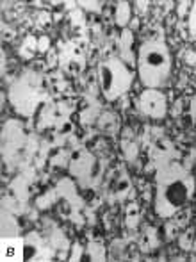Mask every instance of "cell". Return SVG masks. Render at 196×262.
Returning a JSON list of instances; mask_svg holds the SVG:
<instances>
[{
  "mask_svg": "<svg viewBox=\"0 0 196 262\" xmlns=\"http://www.w3.org/2000/svg\"><path fill=\"white\" fill-rule=\"evenodd\" d=\"M196 191V180L182 162L173 161L155 169V198L154 210L159 217L175 216L189 204Z\"/></svg>",
  "mask_w": 196,
  "mask_h": 262,
  "instance_id": "1",
  "label": "cell"
},
{
  "mask_svg": "<svg viewBox=\"0 0 196 262\" xmlns=\"http://www.w3.org/2000/svg\"><path fill=\"white\" fill-rule=\"evenodd\" d=\"M130 18H132V6H130V2H125V0H120V2H116L114 20H116L118 27L127 29V25L130 24Z\"/></svg>",
  "mask_w": 196,
  "mask_h": 262,
  "instance_id": "16",
  "label": "cell"
},
{
  "mask_svg": "<svg viewBox=\"0 0 196 262\" xmlns=\"http://www.w3.org/2000/svg\"><path fill=\"white\" fill-rule=\"evenodd\" d=\"M20 232V225L14 214H9L6 209L2 212V237H14Z\"/></svg>",
  "mask_w": 196,
  "mask_h": 262,
  "instance_id": "18",
  "label": "cell"
},
{
  "mask_svg": "<svg viewBox=\"0 0 196 262\" xmlns=\"http://www.w3.org/2000/svg\"><path fill=\"white\" fill-rule=\"evenodd\" d=\"M24 241L18 235L14 237H2V260H21L24 259Z\"/></svg>",
  "mask_w": 196,
  "mask_h": 262,
  "instance_id": "12",
  "label": "cell"
},
{
  "mask_svg": "<svg viewBox=\"0 0 196 262\" xmlns=\"http://www.w3.org/2000/svg\"><path fill=\"white\" fill-rule=\"evenodd\" d=\"M164 230H166V239H168V241H171V239H175L177 230H179V225L168 221V223H166V227H164Z\"/></svg>",
  "mask_w": 196,
  "mask_h": 262,
  "instance_id": "26",
  "label": "cell"
},
{
  "mask_svg": "<svg viewBox=\"0 0 196 262\" xmlns=\"http://www.w3.org/2000/svg\"><path fill=\"white\" fill-rule=\"evenodd\" d=\"M70 175L79 182L80 187L84 189H93L97 184H100L103 175V166L98 157H95L90 150L77 148L70 156L68 161Z\"/></svg>",
  "mask_w": 196,
  "mask_h": 262,
  "instance_id": "5",
  "label": "cell"
},
{
  "mask_svg": "<svg viewBox=\"0 0 196 262\" xmlns=\"http://www.w3.org/2000/svg\"><path fill=\"white\" fill-rule=\"evenodd\" d=\"M130 189H132V182H130V177L128 173H120V177L116 179L114 182V198L118 202H125V198L130 194Z\"/></svg>",
  "mask_w": 196,
  "mask_h": 262,
  "instance_id": "17",
  "label": "cell"
},
{
  "mask_svg": "<svg viewBox=\"0 0 196 262\" xmlns=\"http://www.w3.org/2000/svg\"><path fill=\"white\" fill-rule=\"evenodd\" d=\"M59 61H61V66L64 72L68 73H80L86 66V57H84V52L73 43H68L61 49V54H59Z\"/></svg>",
  "mask_w": 196,
  "mask_h": 262,
  "instance_id": "9",
  "label": "cell"
},
{
  "mask_svg": "<svg viewBox=\"0 0 196 262\" xmlns=\"http://www.w3.org/2000/svg\"><path fill=\"white\" fill-rule=\"evenodd\" d=\"M157 246H159L157 228L150 227V225L143 227V232H141V235H139V248H141V252H145V253L154 252Z\"/></svg>",
  "mask_w": 196,
  "mask_h": 262,
  "instance_id": "15",
  "label": "cell"
},
{
  "mask_svg": "<svg viewBox=\"0 0 196 262\" xmlns=\"http://www.w3.org/2000/svg\"><path fill=\"white\" fill-rule=\"evenodd\" d=\"M189 114H191V121L196 127V95L191 97V102H189Z\"/></svg>",
  "mask_w": 196,
  "mask_h": 262,
  "instance_id": "28",
  "label": "cell"
},
{
  "mask_svg": "<svg viewBox=\"0 0 196 262\" xmlns=\"http://www.w3.org/2000/svg\"><path fill=\"white\" fill-rule=\"evenodd\" d=\"M118 50H120V59L125 64H128L130 68L136 66L138 57L134 54V34L130 29H121L120 39H118Z\"/></svg>",
  "mask_w": 196,
  "mask_h": 262,
  "instance_id": "10",
  "label": "cell"
},
{
  "mask_svg": "<svg viewBox=\"0 0 196 262\" xmlns=\"http://www.w3.org/2000/svg\"><path fill=\"white\" fill-rule=\"evenodd\" d=\"M179 243H180V248H182L184 252H191L196 245V230L194 228H187V230H184L182 234L179 235Z\"/></svg>",
  "mask_w": 196,
  "mask_h": 262,
  "instance_id": "21",
  "label": "cell"
},
{
  "mask_svg": "<svg viewBox=\"0 0 196 262\" xmlns=\"http://www.w3.org/2000/svg\"><path fill=\"white\" fill-rule=\"evenodd\" d=\"M47 250V246H43V241L36 232L25 237L24 241V259L32 260V259H47V255H43V252Z\"/></svg>",
  "mask_w": 196,
  "mask_h": 262,
  "instance_id": "13",
  "label": "cell"
},
{
  "mask_svg": "<svg viewBox=\"0 0 196 262\" xmlns=\"http://www.w3.org/2000/svg\"><path fill=\"white\" fill-rule=\"evenodd\" d=\"M138 111L151 120H162L168 114V98L159 90H145L138 98Z\"/></svg>",
  "mask_w": 196,
  "mask_h": 262,
  "instance_id": "7",
  "label": "cell"
},
{
  "mask_svg": "<svg viewBox=\"0 0 196 262\" xmlns=\"http://www.w3.org/2000/svg\"><path fill=\"white\" fill-rule=\"evenodd\" d=\"M120 145H121V152L127 161L134 162L138 161V156H139V139L136 136V132L132 130L130 127H125L121 130V136H120Z\"/></svg>",
  "mask_w": 196,
  "mask_h": 262,
  "instance_id": "11",
  "label": "cell"
},
{
  "mask_svg": "<svg viewBox=\"0 0 196 262\" xmlns=\"http://www.w3.org/2000/svg\"><path fill=\"white\" fill-rule=\"evenodd\" d=\"M49 100L45 77L36 70H25L9 88V102L20 116L31 118Z\"/></svg>",
  "mask_w": 196,
  "mask_h": 262,
  "instance_id": "3",
  "label": "cell"
},
{
  "mask_svg": "<svg viewBox=\"0 0 196 262\" xmlns=\"http://www.w3.org/2000/svg\"><path fill=\"white\" fill-rule=\"evenodd\" d=\"M187 29H189L191 39L196 43V2L191 4L189 14H187Z\"/></svg>",
  "mask_w": 196,
  "mask_h": 262,
  "instance_id": "23",
  "label": "cell"
},
{
  "mask_svg": "<svg viewBox=\"0 0 196 262\" xmlns=\"http://www.w3.org/2000/svg\"><path fill=\"white\" fill-rule=\"evenodd\" d=\"M88 257L91 260H105V246L102 239H90L88 243Z\"/></svg>",
  "mask_w": 196,
  "mask_h": 262,
  "instance_id": "20",
  "label": "cell"
},
{
  "mask_svg": "<svg viewBox=\"0 0 196 262\" xmlns=\"http://www.w3.org/2000/svg\"><path fill=\"white\" fill-rule=\"evenodd\" d=\"M80 7L86 11H91V13H100L102 11V2H93V0H84V2H79Z\"/></svg>",
  "mask_w": 196,
  "mask_h": 262,
  "instance_id": "25",
  "label": "cell"
},
{
  "mask_svg": "<svg viewBox=\"0 0 196 262\" xmlns=\"http://www.w3.org/2000/svg\"><path fill=\"white\" fill-rule=\"evenodd\" d=\"M55 198H57V189L47 191L45 194H41V196L38 198V207L39 209H49L50 205L55 202Z\"/></svg>",
  "mask_w": 196,
  "mask_h": 262,
  "instance_id": "24",
  "label": "cell"
},
{
  "mask_svg": "<svg viewBox=\"0 0 196 262\" xmlns=\"http://www.w3.org/2000/svg\"><path fill=\"white\" fill-rule=\"evenodd\" d=\"M98 128L107 136H114L120 132V118L116 113H111V111H103L98 116Z\"/></svg>",
  "mask_w": 196,
  "mask_h": 262,
  "instance_id": "14",
  "label": "cell"
},
{
  "mask_svg": "<svg viewBox=\"0 0 196 262\" xmlns=\"http://www.w3.org/2000/svg\"><path fill=\"white\" fill-rule=\"evenodd\" d=\"M136 68L139 80L146 90H159L166 86L171 77L173 57L162 39H148L139 47Z\"/></svg>",
  "mask_w": 196,
  "mask_h": 262,
  "instance_id": "2",
  "label": "cell"
},
{
  "mask_svg": "<svg viewBox=\"0 0 196 262\" xmlns=\"http://www.w3.org/2000/svg\"><path fill=\"white\" fill-rule=\"evenodd\" d=\"M148 159H150V164L157 169L159 166H162V164L179 161V159H182V156H180L175 143H173L169 138H166V136H162V138L155 139V141L150 145Z\"/></svg>",
  "mask_w": 196,
  "mask_h": 262,
  "instance_id": "8",
  "label": "cell"
},
{
  "mask_svg": "<svg viewBox=\"0 0 196 262\" xmlns=\"http://www.w3.org/2000/svg\"><path fill=\"white\" fill-rule=\"evenodd\" d=\"M72 255H70V260H79L80 257H82V246L79 245V243H75V245L72 246Z\"/></svg>",
  "mask_w": 196,
  "mask_h": 262,
  "instance_id": "27",
  "label": "cell"
},
{
  "mask_svg": "<svg viewBox=\"0 0 196 262\" xmlns=\"http://www.w3.org/2000/svg\"><path fill=\"white\" fill-rule=\"evenodd\" d=\"M27 136L20 121H7L2 130V154L7 162L14 161L25 148Z\"/></svg>",
  "mask_w": 196,
  "mask_h": 262,
  "instance_id": "6",
  "label": "cell"
},
{
  "mask_svg": "<svg viewBox=\"0 0 196 262\" xmlns=\"http://www.w3.org/2000/svg\"><path fill=\"white\" fill-rule=\"evenodd\" d=\"M100 116L98 114V105L95 104V102H91V104H88L86 107L82 109V113H80V121L82 123H93V121H97V118Z\"/></svg>",
  "mask_w": 196,
  "mask_h": 262,
  "instance_id": "22",
  "label": "cell"
},
{
  "mask_svg": "<svg viewBox=\"0 0 196 262\" xmlns=\"http://www.w3.org/2000/svg\"><path fill=\"white\" fill-rule=\"evenodd\" d=\"M139 220H141V209L136 202H130V204L125 207V225L128 228H138Z\"/></svg>",
  "mask_w": 196,
  "mask_h": 262,
  "instance_id": "19",
  "label": "cell"
},
{
  "mask_svg": "<svg viewBox=\"0 0 196 262\" xmlns=\"http://www.w3.org/2000/svg\"><path fill=\"white\" fill-rule=\"evenodd\" d=\"M98 79L105 100L114 102L132 88L134 72L120 57H109L98 64Z\"/></svg>",
  "mask_w": 196,
  "mask_h": 262,
  "instance_id": "4",
  "label": "cell"
}]
</instances>
